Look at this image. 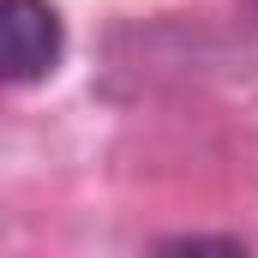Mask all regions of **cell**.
<instances>
[{"instance_id": "1", "label": "cell", "mask_w": 258, "mask_h": 258, "mask_svg": "<svg viewBox=\"0 0 258 258\" xmlns=\"http://www.w3.org/2000/svg\"><path fill=\"white\" fill-rule=\"evenodd\" d=\"M66 54L54 0H0V84H42Z\"/></svg>"}, {"instance_id": "2", "label": "cell", "mask_w": 258, "mask_h": 258, "mask_svg": "<svg viewBox=\"0 0 258 258\" xmlns=\"http://www.w3.org/2000/svg\"><path fill=\"white\" fill-rule=\"evenodd\" d=\"M240 252V240H210V234H180V240H168V252Z\"/></svg>"}]
</instances>
